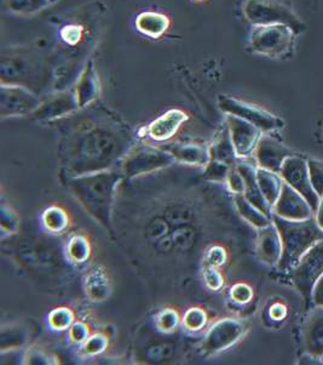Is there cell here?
I'll return each instance as SVG.
<instances>
[{
    "instance_id": "cell-1",
    "label": "cell",
    "mask_w": 323,
    "mask_h": 365,
    "mask_svg": "<svg viewBox=\"0 0 323 365\" xmlns=\"http://www.w3.org/2000/svg\"><path fill=\"white\" fill-rule=\"evenodd\" d=\"M58 128L62 180L119 169L138 143L137 135L115 112L100 102L53 122Z\"/></svg>"
},
{
    "instance_id": "cell-2",
    "label": "cell",
    "mask_w": 323,
    "mask_h": 365,
    "mask_svg": "<svg viewBox=\"0 0 323 365\" xmlns=\"http://www.w3.org/2000/svg\"><path fill=\"white\" fill-rule=\"evenodd\" d=\"M1 84L20 86L38 96L53 93V53L44 46H20L1 55Z\"/></svg>"
},
{
    "instance_id": "cell-3",
    "label": "cell",
    "mask_w": 323,
    "mask_h": 365,
    "mask_svg": "<svg viewBox=\"0 0 323 365\" xmlns=\"http://www.w3.org/2000/svg\"><path fill=\"white\" fill-rule=\"evenodd\" d=\"M124 175L119 169L81 175L65 180L81 207L101 226L113 232V204Z\"/></svg>"
},
{
    "instance_id": "cell-4",
    "label": "cell",
    "mask_w": 323,
    "mask_h": 365,
    "mask_svg": "<svg viewBox=\"0 0 323 365\" xmlns=\"http://www.w3.org/2000/svg\"><path fill=\"white\" fill-rule=\"evenodd\" d=\"M272 222L282 240V256L279 262L281 271H292L304 254L323 240V230L314 217L288 220L272 215Z\"/></svg>"
},
{
    "instance_id": "cell-5",
    "label": "cell",
    "mask_w": 323,
    "mask_h": 365,
    "mask_svg": "<svg viewBox=\"0 0 323 365\" xmlns=\"http://www.w3.org/2000/svg\"><path fill=\"white\" fill-rule=\"evenodd\" d=\"M243 13L245 19L255 26L286 25L295 34L307 29L288 0H243Z\"/></svg>"
},
{
    "instance_id": "cell-6",
    "label": "cell",
    "mask_w": 323,
    "mask_h": 365,
    "mask_svg": "<svg viewBox=\"0 0 323 365\" xmlns=\"http://www.w3.org/2000/svg\"><path fill=\"white\" fill-rule=\"evenodd\" d=\"M295 33L286 25L255 26L250 34V49L270 58H283L293 49Z\"/></svg>"
},
{
    "instance_id": "cell-7",
    "label": "cell",
    "mask_w": 323,
    "mask_h": 365,
    "mask_svg": "<svg viewBox=\"0 0 323 365\" xmlns=\"http://www.w3.org/2000/svg\"><path fill=\"white\" fill-rule=\"evenodd\" d=\"M174 160L170 152L162 147H154L138 141L119 165L124 178H136L172 165Z\"/></svg>"
},
{
    "instance_id": "cell-8",
    "label": "cell",
    "mask_w": 323,
    "mask_h": 365,
    "mask_svg": "<svg viewBox=\"0 0 323 365\" xmlns=\"http://www.w3.org/2000/svg\"><path fill=\"white\" fill-rule=\"evenodd\" d=\"M323 276V240L304 254L291 271V279L305 300H312L316 283Z\"/></svg>"
},
{
    "instance_id": "cell-9",
    "label": "cell",
    "mask_w": 323,
    "mask_h": 365,
    "mask_svg": "<svg viewBox=\"0 0 323 365\" xmlns=\"http://www.w3.org/2000/svg\"><path fill=\"white\" fill-rule=\"evenodd\" d=\"M218 107L226 115L231 114L245 119L246 122L257 126L263 133H274L282 129L285 125L282 119L274 114L269 113L257 106L250 105L247 102L240 101L226 95H219Z\"/></svg>"
},
{
    "instance_id": "cell-10",
    "label": "cell",
    "mask_w": 323,
    "mask_h": 365,
    "mask_svg": "<svg viewBox=\"0 0 323 365\" xmlns=\"http://www.w3.org/2000/svg\"><path fill=\"white\" fill-rule=\"evenodd\" d=\"M41 96L20 86L1 84L0 115L1 118L31 117L41 105Z\"/></svg>"
},
{
    "instance_id": "cell-11",
    "label": "cell",
    "mask_w": 323,
    "mask_h": 365,
    "mask_svg": "<svg viewBox=\"0 0 323 365\" xmlns=\"http://www.w3.org/2000/svg\"><path fill=\"white\" fill-rule=\"evenodd\" d=\"M280 175L285 182L293 187L295 191L299 192L304 198L307 199V203L310 204V207L314 210V214H316L321 198L317 195L311 183L307 159L298 155H292L290 158H287L286 162L283 163Z\"/></svg>"
},
{
    "instance_id": "cell-12",
    "label": "cell",
    "mask_w": 323,
    "mask_h": 365,
    "mask_svg": "<svg viewBox=\"0 0 323 365\" xmlns=\"http://www.w3.org/2000/svg\"><path fill=\"white\" fill-rule=\"evenodd\" d=\"M247 331L243 322L226 318L211 327L203 337L201 349L206 354H217L235 345Z\"/></svg>"
},
{
    "instance_id": "cell-13",
    "label": "cell",
    "mask_w": 323,
    "mask_h": 365,
    "mask_svg": "<svg viewBox=\"0 0 323 365\" xmlns=\"http://www.w3.org/2000/svg\"><path fill=\"white\" fill-rule=\"evenodd\" d=\"M80 110L77 93L74 88L61 91V93H50L48 98L41 101L34 113L31 115L34 120L39 122L53 123Z\"/></svg>"
},
{
    "instance_id": "cell-14",
    "label": "cell",
    "mask_w": 323,
    "mask_h": 365,
    "mask_svg": "<svg viewBox=\"0 0 323 365\" xmlns=\"http://www.w3.org/2000/svg\"><path fill=\"white\" fill-rule=\"evenodd\" d=\"M226 125L231 131V140L238 158H247L255 153L259 140L263 136L260 129L246 122L245 119L231 114L226 115Z\"/></svg>"
},
{
    "instance_id": "cell-15",
    "label": "cell",
    "mask_w": 323,
    "mask_h": 365,
    "mask_svg": "<svg viewBox=\"0 0 323 365\" xmlns=\"http://www.w3.org/2000/svg\"><path fill=\"white\" fill-rule=\"evenodd\" d=\"M312 214L314 210L307 199L288 183L283 182L281 195L272 207V215L288 220H305L312 217Z\"/></svg>"
},
{
    "instance_id": "cell-16",
    "label": "cell",
    "mask_w": 323,
    "mask_h": 365,
    "mask_svg": "<svg viewBox=\"0 0 323 365\" xmlns=\"http://www.w3.org/2000/svg\"><path fill=\"white\" fill-rule=\"evenodd\" d=\"M255 155L257 163H258V168L280 174L283 163L286 162L287 158L295 155L290 148H287L277 140H275L269 135H265L259 140L258 146L255 150Z\"/></svg>"
},
{
    "instance_id": "cell-17",
    "label": "cell",
    "mask_w": 323,
    "mask_h": 365,
    "mask_svg": "<svg viewBox=\"0 0 323 365\" xmlns=\"http://www.w3.org/2000/svg\"><path fill=\"white\" fill-rule=\"evenodd\" d=\"M302 341L305 353L323 358V306H316L307 313L302 327Z\"/></svg>"
},
{
    "instance_id": "cell-18",
    "label": "cell",
    "mask_w": 323,
    "mask_h": 365,
    "mask_svg": "<svg viewBox=\"0 0 323 365\" xmlns=\"http://www.w3.org/2000/svg\"><path fill=\"white\" fill-rule=\"evenodd\" d=\"M188 120V114L182 110H167L147 126L146 133L153 141L165 143L177 134L183 123Z\"/></svg>"
},
{
    "instance_id": "cell-19",
    "label": "cell",
    "mask_w": 323,
    "mask_h": 365,
    "mask_svg": "<svg viewBox=\"0 0 323 365\" xmlns=\"http://www.w3.org/2000/svg\"><path fill=\"white\" fill-rule=\"evenodd\" d=\"M257 252L259 259L269 264H279L282 256V240L274 222L260 228L258 235Z\"/></svg>"
},
{
    "instance_id": "cell-20",
    "label": "cell",
    "mask_w": 323,
    "mask_h": 365,
    "mask_svg": "<svg viewBox=\"0 0 323 365\" xmlns=\"http://www.w3.org/2000/svg\"><path fill=\"white\" fill-rule=\"evenodd\" d=\"M236 169L240 171V174L243 175L245 180V192H243L245 198L255 207H258L259 210H262L265 215L272 217V207L268 203L267 199L259 187L258 180H257V168L253 167L252 164L240 163L236 165Z\"/></svg>"
},
{
    "instance_id": "cell-21",
    "label": "cell",
    "mask_w": 323,
    "mask_h": 365,
    "mask_svg": "<svg viewBox=\"0 0 323 365\" xmlns=\"http://www.w3.org/2000/svg\"><path fill=\"white\" fill-rule=\"evenodd\" d=\"M162 148L170 152L176 162L186 165L206 167L211 160L210 148L198 143H170Z\"/></svg>"
},
{
    "instance_id": "cell-22",
    "label": "cell",
    "mask_w": 323,
    "mask_h": 365,
    "mask_svg": "<svg viewBox=\"0 0 323 365\" xmlns=\"http://www.w3.org/2000/svg\"><path fill=\"white\" fill-rule=\"evenodd\" d=\"M77 93L78 101L80 108L88 107L97 101L100 96V81H98L96 68L92 60H90L86 65L84 72L81 73L79 81L74 86Z\"/></svg>"
},
{
    "instance_id": "cell-23",
    "label": "cell",
    "mask_w": 323,
    "mask_h": 365,
    "mask_svg": "<svg viewBox=\"0 0 323 365\" xmlns=\"http://www.w3.org/2000/svg\"><path fill=\"white\" fill-rule=\"evenodd\" d=\"M210 155L211 159H216L219 162L226 163L231 167L238 165V155L235 150L234 143L231 140V131L228 125L223 126L222 129L214 136L213 141L211 143Z\"/></svg>"
},
{
    "instance_id": "cell-24",
    "label": "cell",
    "mask_w": 323,
    "mask_h": 365,
    "mask_svg": "<svg viewBox=\"0 0 323 365\" xmlns=\"http://www.w3.org/2000/svg\"><path fill=\"white\" fill-rule=\"evenodd\" d=\"M136 27L147 37L159 38L170 27V20L164 14L146 11L138 15Z\"/></svg>"
},
{
    "instance_id": "cell-25",
    "label": "cell",
    "mask_w": 323,
    "mask_h": 365,
    "mask_svg": "<svg viewBox=\"0 0 323 365\" xmlns=\"http://www.w3.org/2000/svg\"><path fill=\"white\" fill-rule=\"evenodd\" d=\"M257 180L268 203L271 207H274L281 195L285 182L281 175L263 168H257Z\"/></svg>"
},
{
    "instance_id": "cell-26",
    "label": "cell",
    "mask_w": 323,
    "mask_h": 365,
    "mask_svg": "<svg viewBox=\"0 0 323 365\" xmlns=\"http://www.w3.org/2000/svg\"><path fill=\"white\" fill-rule=\"evenodd\" d=\"M235 205L238 209V214L246 220L247 222L250 223L255 228L267 227L272 222V217L265 215L262 210H259L258 207H255L253 204L250 203L245 195H235Z\"/></svg>"
},
{
    "instance_id": "cell-27",
    "label": "cell",
    "mask_w": 323,
    "mask_h": 365,
    "mask_svg": "<svg viewBox=\"0 0 323 365\" xmlns=\"http://www.w3.org/2000/svg\"><path fill=\"white\" fill-rule=\"evenodd\" d=\"M51 0H4L5 9L17 15H32L49 6Z\"/></svg>"
},
{
    "instance_id": "cell-28",
    "label": "cell",
    "mask_w": 323,
    "mask_h": 365,
    "mask_svg": "<svg viewBox=\"0 0 323 365\" xmlns=\"http://www.w3.org/2000/svg\"><path fill=\"white\" fill-rule=\"evenodd\" d=\"M233 168L226 163L211 159L203 170V179L212 182H226Z\"/></svg>"
},
{
    "instance_id": "cell-29",
    "label": "cell",
    "mask_w": 323,
    "mask_h": 365,
    "mask_svg": "<svg viewBox=\"0 0 323 365\" xmlns=\"http://www.w3.org/2000/svg\"><path fill=\"white\" fill-rule=\"evenodd\" d=\"M43 220L46 228L53 233L63 231L68 225V217L65 215V211L56 207H49L45 211Z\"/></svg>"
},
{
    "instance_id": "cell-30",
    "label": "cell",
    "mask_w": 323,
    "mask_h": 365,
    "mask_svg": "<svg viewBox=\"0 0 323 365\" xmlns=\"http://www.w3.org/2000/svg\"><path fill=\"white\" fill-rule=\"evenodd\" d=\"M67 252H68L70 260L73 261V262H78V264H83L89 257V243H88V240L84 237L75 235L74 238L69 240L68 250Z\"/></svg>"
},
{
    "instance_id": "cell-31",
    "label": "cell",
    "mask_w": 323,
    "mask_h": 365,
    "mask_svg": "<svg viewBox=\"0 0 323 365\" xmlns=\"http://www.w3.org/2000/svg\"><path fill=\"white\" fill-rule=\"evenodd\" d=\"M27 335L25 330L18 328H11L6 330L3 329L1 331V351L6 352L8 349L14 351L17 347H21L26 342Z\"/></svg>"
},
{
    "instance_id": "cell-32",
    "label": "cell",
    "mask_w": 323,
    "mask_h": 365,
    "mask_svg": "<svg viewBox=\"0 0 323 365\" xmlns=\"http://www.w3.org/2000/svg\"><path fill=\"white\" fill-rule=\"evenodd\" d=\"M307 168L310 174L311 183L319 198L323 197V162L315 159H307Z\"/></svg>"
},
{
    "instance_id": "cell-33",
    "label": "cell",
    "mask_w": 323,
    "mask_h": 365,
    "mask_svg": "<svg viewBox=\"0 0 323 365\" xmlns=\"http://www.w3.org/2000/svg\"><path fill=\"white\" fill-rule=\"evenodd\" d=\"M206 314L200 309H191L184 316V327L191 331H198L206 324Z\"/></svg>"
},
{
    "instance_id": "cell-34",
    "label": "cell",
    "mask_w": 323,
    "mask_h": 365,
    "mask_svg": "<svg viewBox=\"0 0 323 365\" xmlns=\"http://www.w3.org/2000/svg\"><path fill=\"white\" fill-rule=\"evenodd\" d=\"M73 321V316L69 309H55L51 314H50V323L53 328L57 330H65L69 328Z\"/></svg>"
},
{
    "instance_id": "cell-35",
    "label": "cell",
    "mask_w": 323,
    "mask_h": 365,
    "mask_svg": "<svg viewBox=\"0 0 323 365\" xmlns=\"http://www.w3.org/2000/svg\"><path fill=\"white\" fill-rule=\"evenodd\" d=\"M228 186L231 188V191L234 195H243L245 192V180H243V175L240 174V171L236 169V167L233 168L231 174L228 176L226 180Z\"/></svg>"
},
{
    "instance_id": "cell-36",
    "label": "cell",
    "mask_w": 323,
    "mask_h": 365,
    "mask_svg": "<svg viewBox=\"0 0 323 365\" xmlns=\"http://www.w3.org/2000/svg\"><path fill=\"white\" fill-rule=\"evenodd\" d=\"M252 297H253V292L248 285L236 284L231 289V299L236 304H247L252 300Z\"/></svg>"
},
{
    "instance_id": "cell-37",
    "label": "cell",
    "mask_w": 323,
    "mask_h": 365,
    "mask_svg": "<svg viewBox=\"0 0 323 365\" xmlns=\"http://www.w3.org/2000/svg\"><path fill=\"white\" fill-rule=\"evenodd\" d=\"M105 346H107V341H105V337L96 335V336L91 337V339H88L85 341L84 349L89 354H97V353L105 351Z\"/></svg>"
},
{
    "instance_id": "cell-38",
    "label": "cell",
    "mask_w": 323,
    "mask_h": 365,
    "mask_svg": "<svg viewBox=\"0 0 323 365\" xmlns=\"http://www.w3.org/2000/svg\"><path fill=\"white\" fill-rule=\"evenodd\" d=\"M205 282H206V284L210 287L211 289H217L221 288L223 284V277L221 273L216 269V267L213 266H210V267L206 268V271H205Z\"/></svg>"
},
{
    "instance_id": "cell-39",
    "label": "cell",
    "mask_w": 323,
    "mask_h": 365,
    "mask_svg": "<svg viewBox=\"0 0 323 365\" xmlns=\"http://www.w3.org/2000/svg\"><path fill=\"white\" fill-rule=\"evenodd\" d=\"M69 330H70L69 336L75 342H83V341L88 340V329H86L85 325L78 323V324H74Z\"/></svg>"
},
{
    "instance_id": "cell-40",
    "label": "cell",
    "mask_w": 323,
    "mask_h": 365,
    "mask_svg": "<svg viewBox=\"0 0 323 365\" xmlns=\"http://www.w3.org/2000/svg\"><path fill=\"white\" fill-rule=\"evenodd\" d=\"M159 323H160L162 330H171L177 325V314L174 312L162 313L160 319H159Z\"/></svg>"
},
{
    "instance_id": "cell-41",
    "label": "cell",
    "mask_w": 323,
    "mask_h": 365,
    "mask_svg": "<svg viewBox=\"0 0 323 365\" xmlns=\"http://www.w3.org/2000/svg\"><path fill=\"white\" fill-rule=\"evenodd\" d=\"M269 314H270L271 319L275 322H281L285 319L287 314V309L282 304H274L269 309Z\"/></svg>"
},
{
    "instance_id": "cell-42",
    "label": "cell",
    "mask_w": 323,
    "mask_h": 365,
    "mask_svg": "<svg viewBox=\"0 0 323 365\" xmlns=\"http://www.w3.org/2000/svg\"><path fill=\"white\" fill-rule=\"evenodd\" d=\"M312 301L316 306H323V276L316 283L314 292H312Z\"/></svg>"
},
{
    "instance_id": "cell-43",
    "label": "cell",
    "mask_w": 323,
    "mask_h": 365,
    "mask_svg": "<svg viewBox=\"0 0 323 365\" xmlns=\"http://www.w3.org/2000/svg\"><path fill=\"white\" fill-rule=\"evenodd\" d=\"M208 257H210V262H208L210 266L216 267V266L223 264V261H224V252L221 248L212 249V252H210Z\"/></svg>"
},
{
    "instance_id": "cell-44",
    "label": "cell",
    "mask_w": 323,
    "mask_h": 365,
    "mask_svg": "<svg viewBox=\"0 0 323 365\" xmlns=\"http://www.w3.org/2000/svg\"><path fill=\"white\" fill-rule=\"evenodd\" d=\"M316 221L319 223V227L323 230V197L319 202V209L316 211Z\"/></svg>"
},
{
    "instance_id": "cell-45",
    "label": "cell",
    "mask_w": 323,
    "mask_h": 365,
    "mask_svg": "<svg viewBox=\"0 0 323 365\" xmlns=\"http://www.w3.org/2000/svg\"><path fill=\"white\" fill-rule=\"evenodd\" d=\"M198 1H202V0H198Z\"/></svg>"
},
{
    "instance_id": "cell-46",
    "label": "cell",
    "mask_w": 323,
    "mask_h": 365,
    "mask_svg": "<svg viewBox=\"0 0 323 365\" xmlns=\"http://www.w3.org/2000/svg\"><path fill=\"white\" fill-rule=\"evenodd\" d=\"M51 1H55V0H51Z\"/></svg>"
},
{
    "instance_id": "cell-47",
    "label": "cell",
    "mask_w": 323,
    "mask_h": 365,
    "mask_svg": "<svg viewBox=\"0 0 323 365\" xmlns=\"http://www.w3.org/2000/svg\"><path fill=\"white\" fill-rule=\"evenodd\" d=\"M322 361H323V358H322Z\"/></svg>"
}]
</instances>
